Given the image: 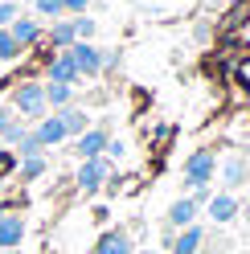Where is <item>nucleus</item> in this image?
<instances>
[{
    "instance_id": "29",
    "label": "nucleus",
    "mask_w": 250,
    "mask_h": 254,
    "mask_svg": "<svg viewBox=\"0 0 250 254\" xmlns=\"http://www.w3.org/2000/svg\"><path fill=\"white\" fill-rule=\"evenodd\" d=\"M139 254H164V250H139Z\"/></svg>"
},
{
    "instance_id": "24",
    "label": "nucleus",
    "mask_w": 250,
    "mask_h": 254,
    "mask_svg": "<svg viewBox=\"0 0 250 254\" xmlns=\"http://www.w3.org/2000/svg\"><path fill=\"white\" fill-rule=\"evenodd\" d=\"M70 25H74V37H78V41H90V37H95V21H90V17H70Z\"/></svg>"
},
{
    "instance_id": "28",
    "label": "nucleus",
    "mask_w": 250,
    "mask_h": 254,
    "mask_svg": "<svg viewBox=\"0 0 250 254\" xmlns=\"http://www.w3.org/2000/svg\"><path fill=\"white\" fill-rule=\"evenodd\" d=\"M12 119H17V115H12V107H4V103H0V131H4Z\"/></svg>"
},
{
    "instance_id": "10",
    "label": "nucleus",
    "mask_w": 250,
    "mask_h": 254,
    "mask_svg": "<svg viewBox=\"0 0 250 254\" xmlns=\"http://www.w3.org/2000/svg\"><path fill=\"white\" fill-rule=\"evenodd\" d=\"M107 139H111V135H107L103 127H86V131L74 139V156H78V160H95V156L107 152Z\"/></svg>"
},
{
    "instance_id": "11",
    "label": "nucleus",
    "mask_w": 250,
    "mask_h": 254,
    "mask_svg": "<svg viewBox=\"0 0 250 254\" xmlns=\"http://www.w3.org/2000/svg\"><path fill=\"white\" fill-rule=\"evenodd\" d=\"M33 139L50 152V148H58V144H66V127H62V119H58V111L54 115H41L37 119V127H33Z\"/></svg>"
},
{
    "instance_id": "20",
    "label": "nucleus",
    "mask_w": 250,
    "mask_h": 254,
    "mask_svg": "<svg viewBox=\"0 0 250 254\" xmlns=\"http://www.w3.org/2000/svg\"><path fill=\"white\" fill-rule=\"evenodd\" d=\"M21 54H25V50L12 41V33H8V29H0V62H17Z\"/></svg>"
},
{
    "instance_id": "18",
    "label": "nucleus",
    "mask_w": 250,
    "mask_h": 254,
    "mask_svg": "<svg viewBox=\"0 0 250 254\" xmlns=\"http://www.w3.org/2000/svg\"><path fill=\"white\" fill-rule=\"evenodd\" d=\"M70 99H74V86H62V82H45V107L62 111V107H70Z\"/></svg>"
},
{
    "instance_id": "1",
    "label": "nucleus",
    "mask_w": 250,
    "mask_h": 254,
    "mask_svg": "<svg viewBox=\"0 0 250 254\" xmlns=\"http://www.w3.org/2000/svg\"><path fill=\"white\" fill-rule=\"evenodd\" d=\"M217 177V152L213 148H197L185 156V189L197 193V189H209Z\"/></svg>"
},
{
    "instance_id": "15",
    "label": "nucleus",
    "mask_w": 250,
    "mask_h": 254,
    "mask_svg": "<svg viewBox=\"0 0 250 254\" xmlns=\"http://www.w3.org/2000/svg\"><path fill=\"white\" fill-rule=\"evenodd\" d=\"M58 119H62V127H66V139H78V135L90 127L86 111H82V107H74V103H70V107H62V111H58Z\"/></svg>"
},
{
    "instance_id": "5",
    "label": "nucleus",
    "mask_w": 250,
    "mask_h": 254,
    "mask_svg": "<svg viewBox=\"0 0 250 254\" xmlns=\"http://www.w3.org/2000/svg\"><path fill=\"white\" fill-rule=\"evenodd\" d=\"M201 246H205V230L193 221V226H185V230H173L164 254H201Z\"/></svg>"
},
{
    "instance_id": "22",
    "label": "nucleus",
    "mask_w": 250,
    "mask_h": 254,
    "mask_svg": "<svg viewBox=\"0 0 250 254\" xmlns=\"http://www.w3.org/2000/svg\"><path fill=\"white\" fill-rule=\"evenodd\" d=\"M21 135H25V119H12L4 131H0V144H4V148H17V139H21Z\"/></svg>"
},
{
    "instance_id": "32",
    "label": "nucleus",
    "mask_w": 250,
    "mask_h": 254,
    "mask_svg": "<svg viewBox=\"0 0 250 254\" xmlns=\"http://www.w3.org/2000/svg\"><path fill=\"white\" fill-rule=\"evenodd\" d=\"M0 148H4V144H0Z\"/></svg>"
},
{
    "instance_id": "2",
    "label": "nucleus",
    "mask_w": 250,
    "mask_h": 254,
    "mask_svg": "<svg viewBox=\"0 0 250 254\" xmlns=\"http://www.w3.org/2000/svg\"><path fill=\"white\" fill-rule=\"evenodd\" d=\"M12 115H21V119H41L45 111V82H17L12 86Z\"/></svg>"
},
{
    "instance_id": "25",
    "label": "nucleus",
    "mask_w": 250,
    "mask_h": 254,
    "mask_svg": "<svg viewBox=\"0 0 250 254\" xmlns=\"http://www.w3.org/2000/svg\"><path fill=\"white\" fill-rule=\"evenodd\" d=\"M17 17H21V4H17V0H0V29H8Z\"/></svg>"
},
{
    "instance_id": "26",
    "label": "nucleus",
    "mask_w": 250,
    "mask_h": 254,
    "mask_svg": "<svg viewBox=\"0 0 250 254\" xmlns=\"http://www.w3.org/2000/svg\"><path fill=\"white\" fill-rule=\"evenodd\" d=\"M62 8H66V17H86L90 0H62Z\"/></svg>"
},
{
    "instance_id": "12",
    "label": "nucleus",
    "mask_w": 250,
    "mask_h": 254,
    "mask_svg": "<svg viewBox=\"0 0 250 254\" xmlns=\"http://www.w3.org/2000/svg\"><path fill=\"white\" fill-rule=\"evenodd\" d=\"M8 33H12V41H17L21 50H29V45H37V41L45 37V29H41V21H37V17H29V12H21V17L8 25Z\"/></svg>"
},
{
    "instance_id": "4",
    "label": "nucleus",
    "mask_w": 250,
    "mask_h": 254,
    "mask_svg": "<svg viewBox=\"0 0 250 254\" xmlns=\"http://www.w3.org/2000/svg\"><path fill=\"white\" fill-rule=\"evenodd\" d=\"M66 54H70V62H74L78 78H95V74L103 70V50H99V45H90V41H74Z\"/></svg>"
},
{
    "instance_id": "8",
    "label": "nucleus",
    "mask_w": 250,
    "mask_h": 254,
    "mask_svg": "<svg viewBox=\"0 0 250 254\" xmlns=\"http://www.w3.org/2000/svg\"><path fill=\"white\" fill-rule=\"evenodd\" d=\"M205 213H209L213 226H230V221L242 213V205H238V197H234V193H217V197L205 201Z\"/></svg>"
},
{
    "instance_id": "30",
    "label": "nucleus",
    "mask_w": 250,
    "mask_h": 254,
    "mask_svg": "<svg viewBox=\"0 0 250 254\" xmlns=\"http://www.w3.org/2000/svg\"><path fill=\"white\" fill-rule=\"evenodd\" d=\"M0 254H25V250H0Z\"/></svg>"
},
{
    "instance_id": "31",
    "label": "nucleus",
    "mask_w": 250,
    "mask_h": 254,
    "mask_svg": "<svg viewBox=\"0 0 250 254\" xmlns=\"http://www.w3.org/2000/svg\"><path fill=\"white\" fill-rule=\"evenodd\" d=\"M29 4H33V0H29Z\"/></svg>"
},
{
    "instance_id": "9",
    "label": "nucleus",
    "mask_w": 250,
    "mask_h": 254,
    "mask_svg": "<svg viewBox=\"0 0 250 254\" xmlns=\"http://www.w3.org/2000/svg\"><path fill=\"white\" fill-rule=\"evenodd\" d=\"M45 82H62V86H78V82H82L66 50H62V54H54L50 62H45Z\"/></svg>"
},
{
    "instance_id": "14",
    "label": "nucleus",
    "mask_w": 250,
    "mask_h": 254,
    "mask_svg": "<svg viewBox=\"0 0 250 254\" xmlns=\"http://www.w3.org/2000/svg\"><path fill=\"white\" fill-rule=\"evenodd\" d=\"M45 172H50V156H25V160H17V181L21 185H33V181H41Z\"/></svg>"
},
{
    "instance_id": "19",
    "label": "nucleus",
    "mask_w": 250,
    "mask_h": 254,
    "mask_svg": "<svg viewBox=\"0 0 250 254\" xmlns=\"http://www.w3.org/2000/svg\"><path fill=\"white\" fill-rule=\"evenodd\" d=\"M33 17L62 21V17H66V8H62V0H33Z\"/></svg>"
},
{
    "instance_id": "21",
    "label": "nucleus",
    "mask_w": 250,
    "mask_h": 254,
    "mask_svg": "<svg viewBox=\"0 0 250 254\" xmlns=\"http://www.w3.org/2000/svg\"><path fill=\"white\" fill-rule=\"evenodd\" d=\"M12 152H17V160H25V156H41L45 148H41L37 139H33V131H25V135L17 139V148H12Z\"/></svg>"
},
{
    "instance_id": "3",
    "label": "nucleus",
    "mask_w": 250,
    "mask_h": 254,
    "mask_svg": "<svg viewBox=\"0 0 250 254\" xmlns=\"http://www.w3.org/2000/svg\"><path fill=\"white\" fill-rule=\"evenodd\" d=\"M111 160H107V156H95V160H82V164H78V172H74V185L78 189H82V193L86 197H95L99 193V189L107 185V181H111Z\"/></svg>"
},
{
    "instance_id": "7",
    "label": "nucleus",
    "mask_w": 250,
    "mask_h": 254,
    "mask_svg": "<svg viewBox=\"0 0 250 254\" xmlns=\"http://www.w3.org/2000/svg\"><path fill=\"white\" fill-rule=\"evenodd\" d=\"M25 242V213L0 209V250H21Z\"/></svg>"
},
{
    "instance_id": "23",
    "label": "nucleus",
    "mask_w": 250,
    "mask_h": 254,
    "mask_svg": "<svg viewBox=\"0 0 250 254\" xmlns=\"http://www.w3.org/2000/svg\"><path fill=\"white\" fill-rule=\"evenodd\" d=\"M17 177V152L12 148H0V181Z\"/></svg>"
},
{
    "instance_id": "27",
    "label": "nucleus",
    "mask_w": 250,
    "mask_h": 254,
    "mask_svg": "<svg viewBox=\"0 0 250 254\" xmlns=\"http://www.w3.org/2000/svg\"><path fill=\"white\" fill-rule=\"evenodd\" d=\"M123 152H127V144H123V139H107V152H103V156L115 164V160H123Z\"/></svg>"
},
{
    "instance_id": "6",
    "label": "nucleus",
    "mask_w": 250,
    "mask_h": 254,
    "mask_svg": "<svg viewBox=\"0 0 250 254\" xmlns=\"http://www.w3.org/2000/svg\"><path fill=\"white\" fill-rule=\"evenodd\" d=\"M197 213H201V201L185 193V197H177L173 205H168L164 221H168V230H185V226H193V221H197Z\"/></svg>"
},
{
    "instance_id": "16",
    "label": "nucleus",
    "mask_w": 250,
    "mask_h": 254,
    "mask_svg": "<svg viewBox=\"0 0 250 254\" xmlns=\"http://www.w3.org/2000/svg\"><path fill=\"white\" fill-rule=\"evenodd\" d=\"M45 41H50L58 54H62V50H70V45L78 41V37H74V25H70V17H62V21H50V33H45Z\"/></svg>"
},
{
    "instance_id": "17",
    "label": "nucleus",
    "mask_w": 250,
    "mask_h": 254,
    "mask_svg": "<svg viewBox=\"0 0 250 254\" xmlns=\"http://www.w3.org/2000/svg\"><path fill=\"white\" fill-rule=\"evenodd\" d=\"M217 168H222V185H226V193L250 181V172H246V160H242V156H230V160H226V164H217Z\"/></svg>"
},
{
    "instance_id": "13",
    "label": "nucleus",
    "mask_w": 250,
    "mask_h": 254,
    "mask_svg": "<svg viewBox=\"0 0 250 254\" xmlns=\"http://www.w3.org/2000/svg\"><path fill=\"white\" fill-rule=\"evenodd\" d=\"M95 254H135V242L127 230H107V234H99Z\"/></svg>"
}]
</instances>
